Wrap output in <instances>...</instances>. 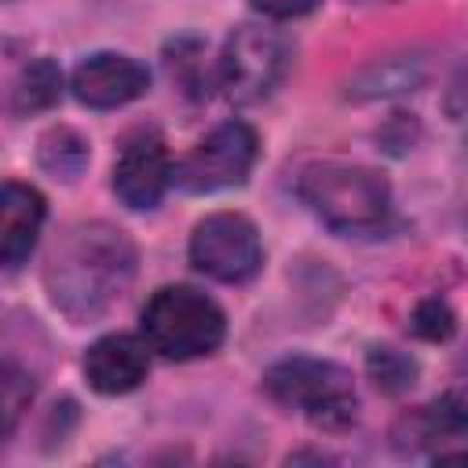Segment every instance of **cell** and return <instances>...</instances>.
Listing matches in <instances>:
<instances>
[{"label":"cell","instance_id":"obj_15","mask_svg":"<svg viewBox=\"0 0 468 468\" xmlns=\"http://www.w3.org/2000/svg\"><path fill=\"white\" fill-rule=\"evenodd\" d=\"M37 161L55 179H77L88 168V139L73 128H51L37 143Z\"/></svg>","mask_w":468,"mask_h":468},{"label":"cell","instance_id":"obj_10","mask_svg":"<svg viewBox=\"0 0 468 468\" xmlns=\"http://www.w3.org/2000/svg\"><path fill=\"white\" fill-rule=\"evenodd\" d=\"M150 373V344L139 333H106L84 351V377L99 395H128Z\"/></svg>","mask_w":468,"mask_h":468},{"label":"cell","instance_id":"obj_5","mask_svg":"<svg viewBox=\"0 0 468 468\" xmlns=\"http://www.w3.org/2000/svg\"><path fill=\"white\" fill-rule=\"evenodd\" d=\"M292 62V51L285 37L271 26H238L216 62V80L223 95L238 106H252L274 95V88L285 80Z\"/></svg>","mask_w":468,"mask_h":468},{"label":"cell","instance_id":"obj_7","mask_svg":"<svg viewBox=\"0 0 468 468\" xmlns=\"http://www.w3.org/2000/svg\"><path fill=\"white\" fill-rule=\"evenodd\" d=\"M260 157V135L245 121H223L176 165V183L190 194H219L241 186Z\"/></svg>","mask_w":468,"mask_h":468},{"label":"cell","instance_id":"obj_4","mask_svg":"<svg viewBox=\"0 0 468 468\" xmlns=\"http://www.w3.org/2000/svg\"><path fill=\"white\" fill-rule=\"evenodd\" d=\"M263 391L289 413L329 431H340L358 417L355 380L344 366L329 358H311V355L282 358L263 373Z\"/></svg>","mask_w":468,"mask_h":468},{"label":"cell","instance_id":"obj_2","mask_svg":"<svg viewBox=\"0 0 468 468\" xmlns=\"http://www.w3.org/2000/svg\"><path fill=\"white\" fill-rule=\"evenodd\" d=\"M296 194L307 212L336 234H369L391 212L388 179L355 161H314L300 172Z\"/></svg>","mask_w":468,"mask_h":468},{"label":"cell","instance_id":"obj_8","mask_svg":"<svg viewBox=\"0 0 468 468\" xmlns=\"http://www.w3.org/2000/svg\"><path fill=\"white\" fill-rule=\"evenodd\" d=\"M172 183H176V165L157 135H132L121 146L110 186L124 208L132 212L157 208Z\"/></svg>","mask_w":468,"mask_h":468},{"label":"cell","instance_id":"obj_12","mask_svg":"<svg viewBox=\"0 0 468 468\" xmlns=\"http://www.w3.org/2000/svg\"><path fill=\"white\" fill-rule=\"evenodd\" d=\"M406 439L417 442H468V384H457L442 391L435 402L420 406L417 413L402 417Z\"/></svg>","mask_w":468,"mask_h":468},{"label":"cell","instance_id":"obj_16","mask_svg":"<svg viewBox=\"0 0 468 468\" xmlns=\"http://www.w3.org/2000/svg\"><path fill=\"white\" fill-rule=\"evenodd\" d=\"M453 329H457V314H453V311H450V303H446V300H439V296L420 300V303L413 307V314H410V333H413V336H420V340L442 344V340H450V336H453Z\"/></svg>","mask_w":468,"mask_h":468},{"label":"cell","instance_id":"obj_6","mask_svg":"<svg viewBox=\"0 0 468 468\" xmlns=\"http://www.w3.org/2000/svg\"><path fill=\"white\" fill-rule=\"evenodd\" d=\"M186 256L194 271H201L212 282L241 285L260 274L263 267V238L256 223L241 212H208L194 223Z\"/></svg>","mask_w":468,"mask_h":468},{"label":"cell","instance_id":"obj_3","mask_svg":"<svg viewBox=\"0 0 468 468\" xmlns=\"http://www.w3.org/2000/svg\"><path fill=\"white\" fill-rule=\"evenodd\" d=\"M139 333L150 351L172 362L212 355L227 336L223 307L194 285H161L139 311Z\"/></svg>","mask_w":468,"mask_h":468},{"label":"cell","instance_id":"obj_11","mask_svg":"<svg viewBox=\"0 0 468 468\" xmlns=\"http://www.w3.org/2000/svg\"><path fill=\"white\" fill-rule=\"evenodd\" d=\"M48 216V201L37 186L7 179L0 190V263L4 271H18L37 249L40 227Z\"/></svg>","mask_w":468,"mask_h":468},{"label":"cell","instance_id":"obj_1","mask_svg":"<svg viewBox=\"0 0 468 468\" xmlns=\"http://www.w3.org/2000/svg\"><path fill=\"white\" fill-rule=\"evenodd\" d=\"M139 252L128 230L106 219L66 227L44 263V289L51 303L77 325L99 322L132 289Z\"/></svg>","mask_w":468,"mask_h":468},{"label":"cell","instance_id":"obj_9","mask_svg":"<svg viewBox=\"0 0 468 468\" xmlns=\"http://www.w3.org/2000/svg\"><path fill=\"white\" fill-rule=\"evenodd\" d=\"M69 88H73L77 102H84L91 110H117V106H128L139 95H146L150 69L135 55L95 51V55H84L73 66Z\"/></svg>","mask_w":468,"mask_h":468},{"label":"cell","instance_id":"obj_18","mask_svg":"<svg viewBox=\"0 0 468 468\" xmlns=\"http://www.w3.org/2000/svg\"><path fill=\"white\" fill-rule=\"evenodd\" d=\"M256 15L271 18V22H292V18H303L311 15L322 0H249Z\"/></svg>","mask_w":468,"mask_h":468},{"label":"cell","instance_id":"obj_14","mask_svg":"<svg viewBox=\"0 0 468 468\" xmlns=\"http://www.w3.org/2000/svg\"><path fill=\"white\" fill-rule=\"evenodd\" d=\"M366 373L384 395H406L417 384L420 366L410 351H402L395 344H373L366 351Z\"/></svg>","mask_w":468,"mask_h":468},{"label":"cell","instance_id":"obj_17","mask_svg":"<svg viewBox=\"0 0 468 468\" xmlns=\"http://www.w3.org/2000/svg\"><path fill=\"white\" fill-rule=\"evenodd\" d=\"M29 399H33V377L22 369V366H15L11 358L4 362V373H0V406H4V435H11L15 431V424H18V417H22V410L29 406Z\"/></svg>","mask_w":468,"mask_h":468},{"label":"cell","instance_id":"obj_13","mask_svg":"<svg viewBox=\"0 0 468 468\" xmlns=\"http://www.w3.org/2000/svg\"><path fill=\"white\" fill-rule=\"evenodd\" d=\"M58 99H62V69L51 58H29L11 84L7 110L11 117H33L51 110Z\"/></svg>","mask_w":468,"mask_h":468}]
</instances>
